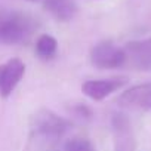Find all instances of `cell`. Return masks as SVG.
<instances>
[{"label":"cell","instance_id":"cell-5","mask_svg":"<svg viewBox=\"0 0 151 151\" xmlns=\"http://www.w3.org/2000/svg\"><path fill=\"white\" fill-rule=\"evenodd\" d=\"M25 65L21 59L14 58L0 65V96L8 98L12 95L21 79L24 77Z\"/></svg>","mask_w":151,"mask_h":151},{"label":"cell","instance_id":"cell-2","mask_svg":"<svg viewBox=\"0 0 151 151\" xmlns=\"http://www.w3.org/2000/svg\"><path fill=\"white\" fill-rule=\"evenodd\" d=\"M33 31L31 19L19 12H0V43L18 45Z\"/></svg>","mask_w":151,"mask_h":151},{"label":"cell","instance_id":"cell-6","mask_svg":"<svg viewBox=\"0 0 151 151\" xmlns=\"http://www.w3.org/2000/svg\"><path fill=\"white\" fill-rule=\"evenodd\" d=\"M127 83L126 77H113V79H101V80H88L82 85L83 93L93 99V101H102L111 93L117 92Z\"/></svg>","mask_w":151,"mask_h":151},{"label":"cell","instance_id":"cell-1","mask_svg":"<svg viewBox=\"0 0 151 151\" xmlns=\"http://www.w3.org/2000/svg\"><path fill=\"white\" fill-rule=\"evenodd\" d=\"M30 127L31 141L36 142V147L49 148L65 135V132L70 129V122L45 108L33 116Z\"/></svg>","mask_w":151,"mask_h":151},{"label":"cell","instance_id":"cell-10","mask_svg":"<svg viewBox=\"0 0 151 151\" xmlns=\"http://www.w3.org/2000/svg\"><path fill=\"white\" fill-rule=\"evenodd\" d=\"M58 52V42L55 37L49 36V34H43L37 39L36 42V53L40 59L43 61H49L52 59Z\"/></svg>","mask_w":151,"mask_h":151},{"label":"cell","instance_id":"cell-11","mask_svg":"<svg viewBox=\"0 0 151 151\" xmlns=\"http://www.w3.org/2000/svg\"><path fill=\"white\" fill-rule=\"evenodd\" d=\"M59 151H95V147L88 138L76 136L65 141Z\"/></svg>","mask_w":151,"mask_h":151},{"label":"cell","instance_id":"cell-7","mask_svg":"<svg viewBox=\"0 0 151 151\" xmlns=\"http://www.w3.org/2000/svg\"><path fill=\"white\" fill-rule=\"evenodd\" d=\"M119 104L130 110H151V83L136 85L119 98Z\"/></svg>","mask_w":151,"mask_h":151},{"label":"cell","instance_id":"cell-12","mask_svg":"<svg viewBox=\"0 0 151 151\" xmlns=\"http://www.w3.org/2000/svg\"><path fill=\"white\" fill-rule=\"evenodd\" d=\"M76 116L77 117H91V110L85 105H77L76 107Z\"/></svg>","mask_w":151,"mask_h":151},{"label":"cell","instance_id":"cell-3","mask_svg":"<svg viewBox=\"0 0 151 151\" xmlns=\"http://www.w3.org/2000/svg\"><path fill=\"white\" fill-rule=\"evenodd\" d=\"M91 61L101 70L120 68L124 67V52L123 47H119L111 42H99L91 52Z\"/></svg>","mask_w":151,"mask_h":151},{"label":"cell","instance_id":"cell-4","mask_svg":"<svg viewBox=\"0 0 151 151\" xmlns=\"http://www.w3.org/2000/svg\"><path fill=\"white\" fill-rule=\"evenodd\" d=\"M124 65L139 71H151V37L126 43Z\"/></svg>","mask_w":151,"mask_h":151},{"label":"cell","instance_id":"cell-9","mask_svg":"<svg viewBox=\"0 0 151 151\" xmlns=\"http://www.w3.org/2000/svg\"><path fill=\"white\" fill-rule=\"evenodd\" d=\"M45 8L59 21H70L77 11L73 0H45Z\"/></svg>","mask_w":151,"mask_h":151},{"label":"cell","instance_id":"cell-8","mask_svg":"<svg viewBox=\"0 0 151 151\" xmlns=\"http://www.w3.org/2000/svg\"><path fill=\"white\" fill-rule=\"evenodd\" d=\"M113 135H114V151H135V139L130 129V123L126 116L114 114Z\"/></svg>","mask_w":151,"mask_h":151}]
</instances>
